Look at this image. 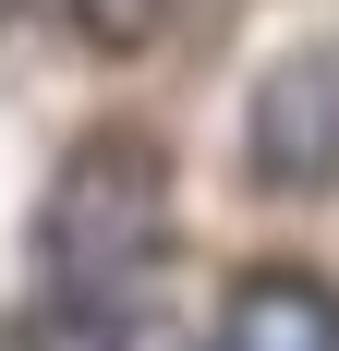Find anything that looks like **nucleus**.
Segmentation results:
<instances>
[{
	"mask_svg": "<svg viewBox=\"0 0 339 351\" xmlns=\"http://www.w3.org/2000/svg\"><path fill=\"white\" fill-rule=\"evenodd\" d=\"M36 243L61 267V303H109L121 279H145L170 254V158L158 134H85L49 182V218Z\"/></svg>",
	"mask_w": 339,
	"mask_h": 351,
	"instance_id": "1",
	"label": "nucleus"
},
{
	"mask_svg": "<svg viewBox=\"0 0 339 351\" xmlns=\"http://www.w3.org/2000/svg\"><path fill=\"white\" fill-rule=\"evenodd\" d=\"M242 158L267 194H327L339 182V49H291L242 109Z\"/></svg>",
	"mask_w": 339,
	"mask_h": 351,
	"instance_id": "2",
	"label": "nucleus"
},
{
	"mask_svg": "<svg viewBox=\"0 0 339 351\" xmlns=\"http://www.w3.org/2000/svg\"><path fill=\"white\" fill-rule=\"evenodd\" d=\"M218 351H339V291L315 267H255L218 303Z\"/></svg>",
	"mask_w": 339,
	"mask_h": 351,
	"instance_id": "3",
	"label": "nucleus"
},
{
	"mask_svg": "<svg viewBox=\"0 0 339 351\" xmlns=\"http://www.w3.org/2000/svg\"><path fill=\"white\" fill-rule=\"evenodd\" d=\"M73 12V36H85V49H109V61H134L145 36L170 25V0H61Z\"/></svg>",
	"mask_w": 339,
	"mask_h": 351,
	"instance_id": "4",
	"label": "nucleus"
},
{
	"mask_svg": "<svg viewBox=\"0 0 339 351\" xmlns=\"http://www.w3.org/2000/svg\"><path fill=\"white\" fill-rule=\"evenodd\" d=\"M25 351H134V327L109 315V303H49L25 327Z\"/></svg>",
	"mask_w": 339,
	"mask_h": 351,
	"instance_id": "5",
	"label": "nucleus"
}]
</instances>
